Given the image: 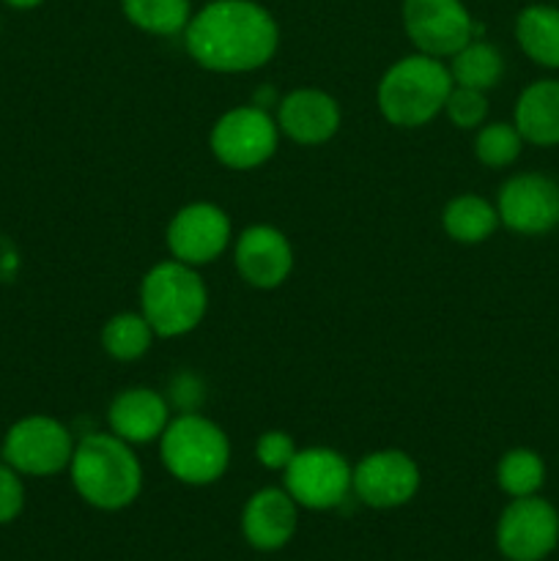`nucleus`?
I'll use <instances>...</instances> for the list:
<instances>
[{"mask_svg":"<svg viewBox=\"0 0 559 561\" xmlns=\"http://www.w3.org/2000/svg\"><path fill=\"white\" fill-rule=\"evenodd\" d=\"M444 113H447V118L453 121L458 129H477L488 115L486 91L453 85L447 102H444Z\"/></svg>","mask_w":559,"mask_h":561,"instance_id":"a878e982","label":"nucleus"},{"mask_svg":"<svg viewBox=\"0 0 559 561\" xmlns=\"http://www.w3.org/2000/svg\"><path fill=\"white\" fill-rule=\"evenodd\" d=\"M285 474V491L299 507L334 510L349 499L354 466L329 447H307L294 455Z\"/></svg>","mask_w":559,"mask_h":561,"instance_id":"0eeeda50","label":"nucleus"},{"mask_svg":"<svg viewBox=\"0 0 559 561\" xmlns=\"http://www.w3.org/2000/svg\"><path fill=\"white\" fill-rule=\"evenodd\" d=\"M442 225L447 236L460 244H480L499 228L497 206L477 195H458L444 206Z\"/></svg>","mask_w":559,"mask_h":561,"instance_id":"aec40b11","label":"nucleus"},{"mask_svg":"<svg viewBox=\"0 0 559 561\" xmlns=\"http://www.w3.org/2000/svg\"><path fill=\"white\" fill-rule=\"evenodd\" d=\"M77 496L104 513L135 504L142 491V466L132 444L115 433H88L75 444L69 463Z\"/></svg>","mask_w":559,"mask_h":561,"instance_id":"f03ea898","label":"nucleus"},{"mask_svg":"<svg viewBox=\"0 0 559 561\" xmlns=\"http://www.w3.org/2000/svg\"><path fill=\"white\" fill-rule=\"evenodd\" d=\"M296 453H299V449H296V442L290 438V433L285 431H266L255 444L258 463L269 471L288 469V463L294 460Z\"/></svg>","mask_w":559,"mask_h":561,"instance_id":"bb28decb","label":"nucleus"},{"mask_svg":"<svg viewBox=\"0 0 559 561\" xmlns=\"http://www.w3.org/2000/svg\"><path fill=\"white\" fill-rule=\"evenodd\" d=\"M406 36L420 53L453 58L475 38V22L460 0H403Z\"/></svg>","mask_w":559,"mask_h":561,"instance_id":"9d476101","label":"nucleus"},{"mask_svg":"<svg viewBox=\"0 0 559 561\" xmlns=\"http://www.w3.org/2000/svg\"><path fill=\"white\" fill-rule=\"evenodd\" d=\"M449 75L455 85L475 88V91H488L497 85L504 75V60L499 49L488 42L471 38L466 47L449 58Z\"/></svg>","mask_w":559,"mask_h":561,"instance_id":"412c9836","label":"nucleus"},{"mask_svg":"<svg viewBox=\"0 0 559 561\" xmlns=\"http://www.w3.org/2000/svg\"><path fill=\"white\" fill-rule=\"evenodd\" d=\"M170 420V400L148 387L124 389L115 394L107 411L110 433L126 444L159 442Z\"/></svg>","mask_w":559,"mask_h":561,"instance_id":"f3484780","label":"nucleus"},{"mask_svg":"<svg viewBox=\"0 0 559 561\" xmlns=\"http://www.w3.org/2000/svg\"><path fill=\"white\" fill-rule=\"evenodd\" d=\"M186 53L217 75L263 69L280 47L274 16L255 0H212L192 14L184 31Z\"/></svg>","mask_w":559,"mask_h":561,"instance_id":"f257e3e1","label":"nucleus"},{"mask_svg":"<svg viewBox=\"0 0 559 561\" xmlns=\"http://www.w3.org/2000/svg\"><path fill=\"white\" fill-rule=\"evenodd\" d=\"M5 3L11 5V9H36V5H42L44 0H5Z\"/></svg>","mask_w":559,"mask_h":561,"instance_id":"c756f323","label":"nucleus"},{"mask_svg":"<svg viewBox=\"0 0 559 561\" xmlns=\"http://www.w3.org/2000/svg\"><path fill=\"white\" fill-rule=\"evenodd\" d=\"M515 38L526 58L535 64L559 69V9L529 5L515 20Z\"/></svg>","mask_w":559,"mask_h":561,"instance_id":"6ab92c4d","label":"nucleus"},{"mask_svg":"<svg viewBox=\"0 0 559 561\" xmlns=\"http://www.w3.org/2000/svg\"><path fill=\"white\" fill-rule=\"evenodd\" d=\"M236 268L252 288H280L294 268L290 241L272 225H252L236 241Z\"/></svg>","mask_w":559,"mask_h":561,"instance_id":"4468645a","label":"nucleus"},{"mask_svg":"<svg viewBox=\"0 0 559 561\" xmlns=\"http://www.w3.org/2000/svg\"><path fill=\"white\" fill-rule=\"evenodd\" d=\"M153 343L151 323L142 312H118L102 329V348L118 362H135L148 354Z\"/></svg>","mask_w":559,"mask_h":561,"instance_id":"5701e85b","label":"nucleus"},{"mask_svg":"<svg viewBox=\"0 0 559 561\" xmlns=\"http://www.w3.org/2000/svg\"><path fill=\"white\" fill-rule=\"evenodd\" d=\"M351 491L373 510L403 507L420 491V466L400 449H378L354 466Z\"/></svg>","mask_w":559,"mask_h":561,"instance_id":"9b49d317","label":"nucleus"},{"mask_svg":"<svg viewBox=\"0 0 559 561\" xmlns=\"http://www.w3.org/2000/svg\"><path fill=\"white\" fill-rule=\"evenodd\" d=\"M159 458L170 477L192 488L223 480L230 466V442L217 422L197 411L168 422L159 438Z\"/></svg>","mask_w":559,"mask_h":561,"instance_id":"39448f33","label":"nucleus"},{"mask_svg":"<svg viewBox=\"0 0 559 561\" xmlns=\"http://www.w3.org/2000/svg\"><path fill=\"white\" fill-rule=\"evenodd\" d=\"M126 20L153 36H175L192 20L190 0H121Z\"/></svg>","mask_w":559,"mask_h":561,"instance_id":"4be33fe9","label":"nucleus"},{"mask_svg":"<svg viewBox=\"0 0 559 561\" xmlns=\"http://www.w3.org/2000/svg\"><path fill=\"white\" fill-rule=\"evenodd\" d=\"M208 310V290L195 266L157 263L140 283V312L159 337H181L197 329Z\"/></svg>","mask_w":559,"mask_h":561,"instance_id":"20e7f679","label":"nucleus"},{"mask_svg":"<svg viewBox=\"0 0 559 561\" xmlns=\"http://www.w3.org/2000/svg\"><path fill=\"white\" fill-rule=\"evenodd\" d=\"M228 214L214 203H190L168 225V250L186 266H206L217 261L230 244Z\"/></svg>","mask_w":559,"mask_h":561,"instance_id":"ddd939ff","label":"nucleus"},{"mask_svg":"<svg viewBox=\"0 0 559 561\" xmlns=\"http://www.w3.org/2000/svg\"><path fill=\"white\" fill-rule=\"evenodd\" d=\"M170 403H175L181 409V414H190V411H197L203 400V383L201 378L192 376V373H181V376L173 378L170 383Z\"/></svg>","mask_w":559,"mask_h":561,"instance_id":"c85d7f7f","label":"nucleus"},{"mask_svg":"<svg viewBox=\"0 0 559 561\" xmlns=\"http://www.w3.org/2000/svg\"><path fill=\"white\" fill-rule=\"evenodd\" d=\"M497 482L510 499L535 496L546 482V463L532 449H510L497 469Z\"/></svg>","mask_w":559,"mask_h":561,"instance_id":"b1692460","label":"nucleus"},{"mask_svg":"<svg viewBox=\"0 0 559 561\" xmlns=\"http://www.w3.org/2000/svg\"><path fill=\"white\" fill-rule=\"evenodd\" d=\"M75 442L69 427L53 416H25L9 427L3 442V460L27 477H53L69 469Z\"/></svg>","mask_w":559,"mask_h":561,"instance_id":"6e6552de","label":"nucleus"},{"mask_svg":"<svg viewBox=\"0 0 559 561\" xmlns=\"http://www.w3.org/2000/svg\"><path fill=\"white\" fill-rule=\"evenodd\" d=\"M453 85L449 66L442 58L425 53L406 55L384 71L376 102L389 124L400 129H417L444 113V102Z\"/></svg>","mask_w":559,"mask_h":561,"instance_id":"7ed1b4c3","label":"nucleus"},{"mask_svg":"<svg viewBox=\"0 0 559 561\" xmlns=\"http://www.w3.org/2000/svg\"><path fill=\"white\" fill-rule=\"evenodd\" d=\"M340 104L318 88H299L277 104V126L299 146H321L340 129Z\"/></svg>","mask_w":559,"mask_h":561,"instance_id":"dca6fc26","label":"nucleus"},{"mask_svg":"<svg viewBox=\"0 0 559 561\" xmlns=\"http://www.w3.org/2000/svg\"><path fill=\"white\" fill-rule=\"evenodd\" d=\"M299 526V504L285 488H263L247 499L241 510V531L255 551H280L288 546Z\"/></svg>","mask_w":559,"mask_h":561,"instance_id":"2eb2a0df","label":"nucleus"},{"mask_svg":"<svg viewBox=\"0 0 559 561\" xmlns=\"http://www.w3.org/2000/svg\"><path fill=\"white\" fill-rule=\"evenodd\" d=\"M559 542V513L546 499H513L497 524V548L507 561H543Z\"/></svg>","mask_w":559,"mask_h":561,"instance_id":"1a4fd4ad","label":"nucleus"},{"mask_svg":"<svg viewBox=\"0 0 559 561\" xmlns=\"http://www.w3.org/2000/svg\"><path fill=\"white\" fill-rule=\"evenodd\" d=\"M515 129L532 146L559 142V80H537L515 102Z\"/></svg>","mask_w":559,"mask_h":561,"instance_id":"a211bd4d","label":"nucleus"},{"mask_svg":"<svg viewBox=\"0 0 559 561\" xmlns=\"http://www.w3.org/2000/svg\"><path fill=\"white\" fill-rule=\"evenodd\" d=\"M280 142L277 118L258 104L233 107L214 124L208 146L212 153L230 170H252L274 157Z\"/></svg>","mask_w":559,"mask_h":561,"instance_id":"423d86ee","label":"nucleus"},{"mask_svg":"<svg viewBox=\"0 0 559 561\" xmlns=\"http://www.w3.org/2000/svg\"><path fill=\"white\" fill-rule=\"evenodd\" d=\"M524 137L518 135L515 124H488L477 131L475 157L486 168H507L518 159Z\"/></svg>","mask_w":559,"mask_h":561,"instance_id":"393cba45","label":"nucleus"},{"mask_svg":"<svg viewBox=\"0 0 559 561\" xmlns=\"http://www.w3.org/2000/svg\"><path fill=\"white\" fill-rule=\"evenodd\" d=\"M499 222L521 236H543L559 225V184L540 173L504 181L497 201Z\"/></svg>","mask_w":559,"mask_h":561,"instance_id":"f8f14e48","label":"nucleus"},{"mask_svg":"<svg viewBox=\"0 0 559 561\" xmlns=\"http://www.w3.org/2000/svg\"><path fill=\"white\" fill-rule=\"evenodd\" d=\"M25 507V485H22L20 471L11 469L9 463H0V526L20 518Z\"/></svg>","mask_w":559,"mask_h":561,"instance_id":"cd10ccee","label":"nucleus"}]
</instances>
